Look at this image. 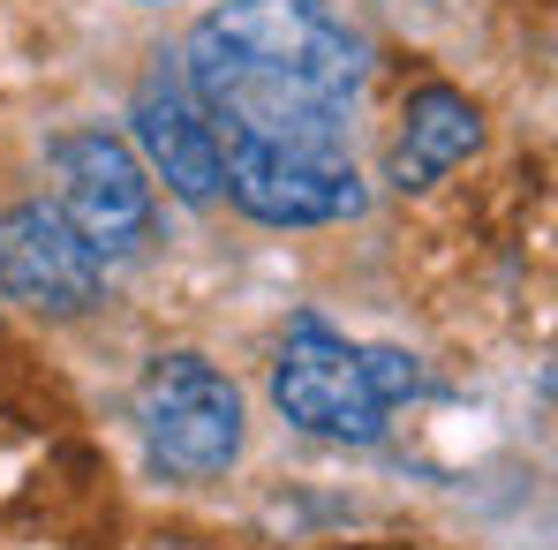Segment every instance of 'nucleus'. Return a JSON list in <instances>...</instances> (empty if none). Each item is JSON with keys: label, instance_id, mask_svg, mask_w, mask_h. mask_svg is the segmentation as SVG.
Masks as SVG:
<instances>
[{"label": "nucleus", "instance_id": "nucleus-6", "mask_svg": "<svg viewBox=\"0 0 558 550\" xmlns=\"http://www.w3.org/2000/svg\"><path fill=\"white\" fill-rule=\"evenodd\" d=\"M219 167H227L219 188L265 227H332L363 211V182L348 151H242Z\"/></svg>", "mask_w": 558, "mask_h": 550}, {"label": "nucleus", "instance_id": "nucleus-5", "mask_svg": "<svg viewBox=\"0 0 558 550\" xmlns=\"http://www.w3.org/2000/svg\"><path fill=\"white\" fill-rule=\"evenodd\" d=\"M98 265L84 234L53 204H15L0 211V294L38 309V317H84L98 302Z\"/></svg>", "mask_w": 558, "mask_h": 550}, {"label": "nucleus", "instance_id": "nucleus-7", "mask_svg": "<svg viewBox=\"0 0 558 550\" xmlns=\"http://www.w3.org/2000/svg\"><path fill=\"white\" fill-rule=\"evenodd\" d=\"M136 136H144L151 167L167 174V188H174L182 204H211V196H219V182H227L219 136H211V121L196 113V98H189L182 76H151V84H144V98H136Z\"/></svg>", "mask_w": 558, "mask_h": 550}, {"label": "nucleus", "instance_id": "nucleus-8", "mask_svg": "<svg viewBox=\"0 0 558 550\" xmlns=\"http://www.w3.org/2000/svg\"><path fill=\"white\" fill-rule=\"evenodd\" d=\"M483 144V113L468 106V91L453 84H423L400 113V144H392V182L400 188H430L461 167Z\"/></svg>", "mask_w": 558, "mask_h": 550}, {"label": "nucleus", "instance_id": "nucleus-3", "mask_svg": "<svg viewBox=\"0 0 558 550\" xmlns=\"http://www.w3.org/2000/svg\"><path fill=\"white\" fill-rule=\"evenodd\" d=\"M136 423L151 467L174 482H211L242 453V392L204 355H159L136 384Z\"/></svg>", "mask_w": 558, "mask_h": 550}, {"label": "nucleus", "instance_id": "nucleus-2", "mask_svg": "<svg viewBox=\"0 0 558 550\" xmlns=\"http://www.w3.org/2000/svg\"><path fill=\"white\" fill-rule=\"evenodd\" d=\"M415 392H423L415 355H400V347H355V340H340L317 317L287 325V347H279V369H272V400L287 407V423H302L317 438L371 445L377 430H385V407H400Z\"/></svg>", "mask_w": 558, "mask_h": 550}, {"label": "nucleus", "instance_id": "nucleus-1", "mask_svg": "<svg viewBox=\"0 0 558 550\" xmlns=\"http://www.w3.org/2000/svg\"><path fill=\"white\" fill-rule=\"evenodd\" d=\"M182 84L219 136V159L348 151L363 38L325 0H227L189 30Z\"/></svg>", "mask_w": 558, "mask_h": 550}, {"label": "nucleus", "instance_id": "nucleus-4", "mask_svg": "<svg viewBox=\"0 0 558 550\" xmlns=\"http://www.w3.org/2000/svg\"><path fill=\"white\" fill-rule=\"evenodd\" d=\"M46 167H53V211L84 234L92 257H129L151 234V174L113 129L53 136Z\"/></svg>", "mask_w": 558, "mask_h": 550}]
</instances>
